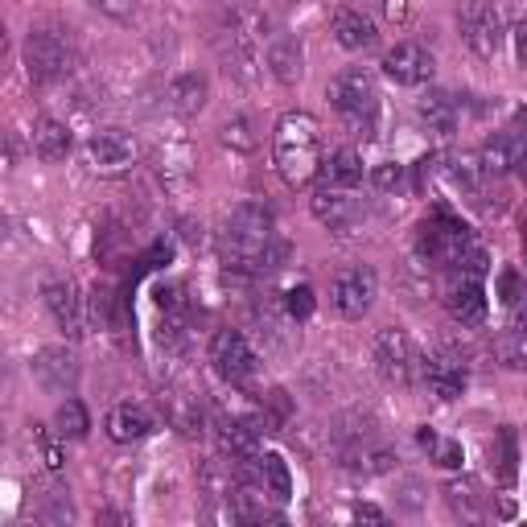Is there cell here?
I'll use <instances>...</instances> for the list:
<instances>
[{"instance_id": "obj_21", "label": "cell", "mask_w": 527, "mask_h": 527, "mask_svg": "<svg viewBox=\"0 0 527 527\" xmlns=\"http://www.w3.org/2000/svg\"><path fill=\"white\" fill-rule=\"evenodd\" d=\"M334 38H338L342 50H371V46L379 42V33H375V25H371L363 13L342 9V13L334 17Z\"/></svg>"}, {"instance_id": "obj_25", "label": "cell", "mask_w": 527, "mask_h": 527, "mask_svg": "<svg viewBox=\"0 0 527 527\" xmlns=\"http://www.w3.org/2000/svg\"><path fill=\"white\" fill-rule=\"evenodd\" d=\"M260 482L268 486V495L276 503H285L293 495V478H289V466H285L280 453H264V458H260Z\"/></svg>"}, {"instance_id": "obj_26", "label": "cell", "mask_w": 527, "mask_h": 527, "mask_svg": "<svg viewBox=\"0 0 527 527\" xmlns=\"http://www.w3.org/2000/svg\"><path fill=\"white\" fill-rule=\"evenodd\" d=\"M482 173H490V178H503V173L515 165V140L511 136H490L482 145Z\"/></svg>"}, {"instance_id": "obj_23", "label": "cell", "mask_w": 527, "mask_h": 527, "mask_svg": "<svg viewBox=\"0 0 527 527\" xmlns=\"http://www.w3.org/2000/svg\"><path fill=\"white\" fill-rule=\"evenodd\" d=\"M161 404H165V412H169V420L178 425L186 437H194V433H202V412H198V400L194 396H182V392H169V396H161Z\"/></svg>"}, {"instance_id": "obj_18", "label": "cell", "mask_w": 527, "mask_h": 527, "mask_svg": "<svg viewBox=\"0 0 527 527\" xmlns=\"http://www.w3.org/2000/svg\"><path fill=\"white\" fill-rule=\"evenodd\" d=\"M153 433V416L149 408L140 404H116L108 412V437L120 441V445H132V441H145Z\"/></svg>"}, {"instance_id": "obj_38", "label": "cell", "mask_w": 527, "mask_h": 527, "mask_svg": "<svg viewBox=\"0 0 527 527\" xmlns=\"http://www.w3.org/2000/svg\"><path fill=\"white\" fill-rule=\"evenodd\" d=\"M350 515H355L359 523H388V515H383L379 507H371V503H359L355 511H350Z\"/></svg>"}, {"instance_id": "obj_22", "label": "cell", "mask_w": 527, "mask_h": 527, "mask_svg": "<svg viewBox=\"0 0 527 527\" xmlns=\"http://www.w3.org/2000/svg\"><path fill=\"white\" fill-rule=\"evenodd\" d=\"M416 112H420V120H425L429 128H437V132H453V128H458V103H453V95H445V91H425V95H420V103H416Z\"/></svg>"}, {"instance_id": "obj_16", "label": "cell", "mask_w": 527, "mask_h": 527, "mask_svg": "<svg viewBox=\"0 0 527 527\" xmlns=\"http://www.w3.org/2000/svg\"><path fill=\"white\" fill-rule=\"evenodd\" d=\"M420 383H425L437 400H458L462 388H466V367L458 359H449V355L425 359V375H420Z\"/></svg>"}, {"instance_id": "obj_37", "label": "cell", "mask_w": 527, "mask_h": 527, "mask_svg": "<svg viewBox=\"0 0 527 527\" xmlns=\"http://www.w3.org/2000/svg\"><path fill=\"white\" fill-rule=\"evenodd\" d=\"M499 289H503V301H507V305H515V301L523 297V285H519L515 272H503V276H499Z\"/></svg>"}, {"instance_id": "obj_14", "label": "cell", "mask_w": 527, "mask_h": 527, "mask_svg": "<svg viewBox=\"0 0 527 527\" xmlns=\"http://www.w3.org/2000/svg\"><path fill=\"white\" fill-rule=\"evenodd\" d=\"M268 70H272V79L285 83V87L301 83L305 50H301V42L293 38V33H272V38H268Z\"/></svg>"}, {"instance_id": "obj_41", "label": "cell", "mask_w": 527, "mask_h": 527, "mask_svg": "<svg viewBox=\"0 0 527 527\" xmlns=\"http://www.w3.org/2000/svg\"><path fill=\"white\" fill-rule=\"evenodd\" d=\"M511 140L527 145V108H519V112H515V136H511Z\"/></svg>"}, {"instance_id": "obj_28", "label": "cell", "mask_w": 527, "mask_h": 527, "mask_svg": "<svg viewBox=\"0 0 527 527\" xmlns=\"http://www.w3.org/2000/svg\"><path fill=\"white\" fill-rule=\"evenodd\" d=\"M219 140H223L227 149H235V153H252V149L260 145L256 124H252L248 116H235V120H227V124H223V132H219Z\"/></svg>"}, {"instance_id": "obj_19", "label": "cell", "mask_w": 527, "mask_h": 527, "mask_svg": "<svg viewBox=\"0 0 527 527\" xmlns=\"http://www.w3.org/2000/svg\"><path fill=\"white\" fill-rule=\"evenodd\" d=\"M42 301H46V309L54 313L58 330H62L66 338H79L83 318H79V297H75V289L62 285V280H54V285H46V289H42Z\"/></svg>"}, {"instance_id": "obj_3", "label": "cell", "mask_w": 527, "mask_h": 527, "mask_svg": "<svg viewBox=\"0 0 527 527\" xmlns=\"http://www.w3.org/2000/svg\"><path fill=\"white\" fill-rule=\"evenodd\" d=\"M260 42H264V13L256 9V0H231V9L223 13V25H219V38H215L227 75H235L239 83H256Z\"/></svg>"}, {"instance_id": "obj_39", "label": "cell", "mask_w": 527, "mask_h": 527, "mask_svg": "<svg viewBox=\"0 0 527 527\" xmlns=\"http://www.w3.org/2000/svg\"><path fill=\"white\" fill-rule=\"evenodd\" d=\"M383 13H388V21H404L408 17V0H383Z\"/></svg>"}, {"instance_id": "obj_24", "label": "cell", "mask_w": 527, "mask_h": 527, "mask_svg": "<svg viewBox=\"0 0 527 527\" xmlns=\"http://www.w3.org/2000/svg\"><path fill=\"white\" fill-rule=\"evenodd\" d=\"M326 182H330V186H342V190L359 186V182H363V157H359L355 149H338V153L330 157V165H326Z\"/></svg>"}, {"instance_id": "obj_27", "label": "cell", "mask_w": 527, "mask_h": 527, "mask_svg": "<svg viewBox=\"0 0 527 527\" xmlns=\"http://www.w3.org/2000/svg\"><path fill=\"white\" fill-rule=\"evenodd\" d=\"M54 425H58V437L66 441H79V437H87V429H91V416H87V408L79 404V400H62L58 404V416H54Z\"/></svg>"}, {"instance_id": "obj_6", "label": "cell", "mask_w": 527, "mask_h": 527, "mask_svg": "<svg viewBox=\"0 0 527 527\" xmlns=\"http://www.w3.org/2000/svg\"><path fill=\"white\" fill-rule=\"evenodd\" d=\"M375 297H379V276L367 264L342 268L330 280V305H334L338 318H363V313L375 305Z\"/></svg>"}, {"instance_id": "obj_36", "label": "cell", "mask_w": 527, "mask_h": 527, "mask_svg": "<svg viewBox=\"0 0 527 527\" xmlns=\"http://www.w3.org/2000/svg\"><path fill=\"white\" fill-rule=\"evenodd\" d=\"M95 9L116 17V21H128L132 17V0H95Z\"/></svg>"}, {"instance_id": "obj_15", "label": "cell", "mask_w": 527, "mask_h": 527, "mask_svg": "<svg viewBox=\"0 0 527 527\" xmlns=\"http://www.w3.org/2000/svg\"><path fill=\"white\" fill-rule=\"evenodd\" d=\"M309 210H313V219H318L322 227H330L338 235H346L350 223H355V202L342 194V186H322L318 194L309 198Z\"/></svg>"}, {"instance_id": "obj_2", "label": "cell", "mask_w": 527, "mask_h": 527, "mask_svg": "<svg viewBox=\"0 0 527 527\" xmlns=\"http://www.w3.org/2000/svg\"><path fill=\"white\" fill-rule=\"evenodd\" d=\"M223 252H227V264L243 272L276 268L272 260L285 256V248L272 239V210L264 202H239L231 210L227 231H223Z\"/></svg>"}, {"instance_id": "obj_35", "label": "cell", "mask_w": 527, "mask_h": 527, "mask_svg": "<svg viewBox=\"0 0 527 527\" xmlns=\"http://www.w3.org/2000/svg\"><path fill=\"white\" fill-rule=\"evenodd\" d=\"M371 178H375V186H379V190H392V186H400V178H404V169L388 161V165H379V169L371 173Z\"/></svg>"}, {"instance_id": "obj_7", "label": "cell", "mask_w": 527, "mask_h": 527, "mask_svg": "<svg viewBox=\"0 0 527 527\" xmlns=\"http://www.w3.org/2000/svg\"><path fill=\"white\" fill-rule=\"evenodd\" d=\"M462 25V42L478 54V58H495L503 46V13L490 5V0H470L458 13Z\"/></svg>"}, {"instance_id": "obj_33", "label": "cell", "mask_w": 527, "mask_h": 527, "mask_svg": "<svg viewBox=\"0 0 527 527\" xmlns=\"http://www.w3.org/2000/svg\"><path fill=\"white\" fill-rule=\"evenodd\" d=\"M478 173H482V161H478V157H470V153H462L458 161H453V178H458L466 190H474V186H478Z\"/></svg>"}, {"instance_id": "obj_10", "label": "cell", "mask_w": 527, "mask_h": 527, "mask_svg": "<svg viewBox=\"0 0 527 527\" xmlns=\"http://www.w3.org/2000/svg\"><path fill=\"white\" fill-rule=\"evenodd\" d=\"M383 75L400 87H420V83L433 79V54L416 42H400L396 50H388V58H383Z\"/></svg>"}, {"instance_id": "obj_9", "label": "cell", "mask_w": 527, "mask_h": 527, "mask_svg": "<svg viewBox=\"0 0 527 527\" xmlns=\"http://www.w3.org/2000/svg\"><path fill=\"white\" fill-rule=\"evenodd\" d=\"M210 367H215L227 383H239L256 371V350L248 346L239 330H219L210 338Z\"/></svg>"}, {"instance_id": "obj_30", "label": "cell", "mask_w": 527, "mask_h": 527, "mask_svg": "<svg viewBox=\"0 0 527 527\" xmlns=\"http://www.w3.org/2000/svg\"><path fill=\"white\" fill-rule=\"evenodd\" d=\"M445 499L453 507V515H466V519H478V495L470 482H449L445 486Z\"/></svg>"}, {"instance_id": "obj_11", "label": "cell", "mask_w": 527, "mask_h": 527, "mask_svg": "<svg viewBox=\"0 0 527 527\" xmlns=\"http://www.w3.org/2000/svg\"><path fill=\"white\" fill-rule=\"evenodd\" d=\"M91 161L99 165V169H108V173H120V169H128L132 165V157H136V140H132V132L128 128H99V132H91Z\"/></svg>"}, {"instance_id": "obj_5", "label": "cell", "mask_w": 527, "mask_h": 527, "mask_svg": "<svg viewBox=\"0 0 527 527\" xmlns=\"http://www.w3.org/2000/svg\"><path fill=\"white\" fill-rule=\"evenodd\" d=\"M375 367L388 383H396V388H412V383L425 375V359H420L416 342L400 326H388L375 334Z\"/></svg>"}, {"instance_id": "obj_40", "label": "cell", "mask_w": 527, "mask_h": 527, "mask_svg": "<svg viewBox=\"0 0 527 527\" xmlns=\"http://www.w3.org/2000/svg\"><path fill=\"white\" fill-rule=\"evenodd\" d=\"M515 54L527 66V21H519V29H515Z\"/></svg>"}, {"instance_id": "obj_1", "label": "cell", "mask_w": 527, "mask_h": 527, "mask_svg": "<svg viewBox=\"0 0 527 527\" xmlns=\"http://www.w3.org/2000/svg\"><path fill=\"white\" fill-rule=\"evenodd\" d=\"M272 161L285 186L305 190L322 169V124L309 112H289L280 116L272 132Z\"/></svg>"}, {"instance_id": "obj_29", "label": "cell", "mask_w": 527, "mask_h": 527, "mask_svg": "<svg viewBox=\"0 0 527 527\" xmlns=\"http://www.w3.org/2000/svg\"><path fill=\"white\" fill-rule=\"evenodd\" d=\"M416 441L433 453V462H437L441 470H458V466H462V445H458V441H441L433 429H420Z\"/></svg>"}, {"instance_id": "obj_8", "label": "cell", "mask_w": 527, "mask_h": 527, "mask_svg": "<svg viewBox=\"0 0 527 527\" xmlns=\"http://www.w3.org/2000/svg\"><path fill=\"white\" fill-rule=\"evenodd\" d=\"M66 62H70V50H66V42L58 38L54 29H33L25 38V70H29V79L50 83V79H58L66 70Z\"/></svg>"}, {"instance_id": "obj_13", "label": "cell", "mask_w": 527, "mask_h": 527, "mask_svg": "<svg viewBox=\"0 0 527 527\" xmlns=\"http://www.w3.org/2000/svg\"><path fill=\"white\" fill-rule=\"evenodd\" d=\"M445 305L453 313V322L462 326H482L486 322V289H482V276H458L445 293Z\"/></svg>"}, {"instance_id": "obj_31", "label": "cell", "mask_w": 527, "mask_h": 527, "mask_svg": "<svg viewBox=\"0 0 527 527\" xmlns=\"http://www.w3.org/2000/svg\"><path fill=\"white\" fill-rule=\"evenodd\" d=\"M313 309H318V297H313V289H309V285H297V289H289V293H285V313H289L293 322H305Z\"/></svg>"}, {"instance_id": "obj_34", "label": "cell", "mask_w": 527, "mask_h": 527, "mask_svg": "<svg viewBox=\"0 0 527 527\" xmlns=\"http://www.w3.org/2000/svg\"><path fill=\"white\" fill-rule=\"evenodd\" d=\"M400 490H404V495H400V507H404L408 515H416L420 507H425V486H420L416 478H404Z\"/></svg>"}, {"instance_id": "obj_32", "label": "cell", "mask_w": 527, "mask_h": 527, "mask_svg": "<svg viewBox=\"0 0 527 527\" xmlns=\"http://www.w3.org/2000/svg\"><path fill=\"white\" fill-rule=\"evenodd\" d=\"M42 523H70L75 519V507H70V499L62 495V490H50V503L38 511Z\"/></svg>"}, {"instance_id": "obj_17", "label": "cell", "mask_w": 527, "mask_h": 527, "mask_svg": "<svg viewBox=\"0 0 527 527\" xmlns=\"http://www.w3.org/2000/svg\"><path fill=\"white\" fill-rule=\"evenodd\" d=\"M206 99H210V83H206V75H198V70H186V75H178L169 83V112L182 116V120L198 116L206 108Z\"/></svg>"}, {"instance_id": "obj_12", "label": "cell", "mask_w": 527, "mask_h": 527, "mask_svg": "<svg viewBox=\"0 0 527 527\" xmlns=\"http://www.w3.org/2000/svg\"><path fill=\"white\" fill-rule=\"evenodd\" d=\"M33 375H38V383L46 392H75V383H79V359H75V350H66V346H50L38 355V363H33Z\"/></svg>"}, {"instance_id": "obj_20", "label": "cell", "mask_w": 527, "mask_h": 527, "mask_svg": "<svg viewBox=\"0 0 527 527\" xmlns=\"http://www.w3.org/2000/svg\"><path fill=\"white\" fill-rule=\"evenodd\" d=\"M70 145H75V136H70V128L62 120L42 116L38 124H33V153H38L42 161H66Z\"/></svg>"}, {"instance_id": "obj_4", "label": "cell", "mask_w": 527, "mask_h": 527, "mask_svg": "<svg viewBox=\"0 0 527 527\" xmlns=\"http://www.w3.org/2000/svg\"><path fill=\"white\" fill-rule=\"evenodd\" d=\"M330 103L334 112L350 124V128H371L375 112H379V87L371 79V70L363 66H350L342 75H334L330 83Z\"/></svg>"}]
</instances>
